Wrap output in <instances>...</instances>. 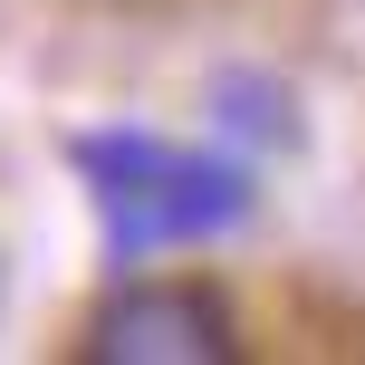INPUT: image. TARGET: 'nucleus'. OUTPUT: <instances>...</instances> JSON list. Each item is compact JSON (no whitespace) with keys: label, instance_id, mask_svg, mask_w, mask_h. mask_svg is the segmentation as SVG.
Returning <instances> with one entry per match:
<instances>
[{"label":"nucleus","instance_id":"3","mask_svg":"<svg viewBox=\"0 0 365 365\" xmlns=\"http://www.w3.org/2000/svg\"><path fill=\"white\" fill-rule=\"evenodd\" d=\"M221 115H231L240 135L298 145V115H289V87H279V77H221Z\"/></svg>","mask_w":365,"mask_h":365},{"label":"nucleus","instance_id":"2","mask_svg":"<svg viewBox=\"0 0 365 365\" xmlns=\"http://www.w3.org/2000/svg\"><path fill=\"white\" fill-rule=\"evenodd\" d=\"M96 365H231L240 356V317L221 289H115L87 327Z\"/></svg>","mask_w":365,"mask_h":365},{"label":"nucleus","instance_id":"1","mask_svg":"<svg viewBox=\"0 0 365 365\" xmlns=\"http://www.w3.org/2000/svg\"><path fill=\"white\" fill-rule=\"evenodd\" d=\"M68 164L87 173L96 212H106V250H115V269H135V259L173 250V240H221V231H240V221H250V202H259V182L240 173L231 154H182V145L135 135V125H115V135H77Z\"/></svg>","mask_w":365,"mask_h":365}]
</instances>
